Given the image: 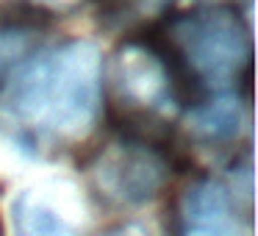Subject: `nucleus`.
<instances>
[{
	"label": "nucleus",
	"mask_w": 258,
	"mask_h": 236,
	"mask_svg": "<svg viewBox=\"0 0 258 236\" xmlns=\"http://www.w3.org/2000/svg\"><path fill=\"white\" fill-rule=\"evenodd\" d=\"M95 181L108 197L119 203H145L158 195L167 181V164L142 142H117L95 167Z\"/></svg>",
	"instance_id": "obj_3"
},
{
	"label": "nucleus",
	"mask_w": 258,
	"mask_h": 236,
	"mask_svg": "<svg viewBox=\"0 0 258 236\" xmlns=\"http://www.w3.org/2000/svg\"><path fill=\"white\" fill-rule=\"evenodd\" d=\"M106 236H150L145 228H139V225H122V228H117V230H111V233H106Z\"/></svg>",
	"instance_id": "obj_9"
},
{
	"label": "nucleus",
	"mask_w": 258,
	"mask_h": 236,
	"mask_svg": "<svg viewBox=\"0 0 258 236\" xmlns=\"http://www.w3.org/2000/svg\"><path fill=\"white\" fill-rule=\"evenodd\" d=\"M241 123H244V111H241V103L233 97H219L206 106H197L189 114L191 131L211 142H225L239 136Z\"/></svg>",
	"instance_id": "obj_7"
},
{
	"label": "nucleus",
	"mask_w": 258,
	"mask_h": 236,
	"mask_svg": "<svg viewBox=\"0 0 258 236\" xmlns=\"http://www.w3.org/2000/svg\"><path fill=\"white\" fill-rule=\"evenodd\" d=\"M117 73L122 92L145 106H167L172 100V86L164 62L142 45H128L117 56Z\"/></svg>",
	"instance_id": "obj_6"
},
{
	"label": "nucleus",
	"mask_w": 258,
	"mask_h": 236,
	"mask_svg": "<svg viewBox=\"0 0 258 236\" xmlns=\"http://www.w3.org/2000/svg\"><path fill=\"white\" fill-rule=\"evenodd\" d=\"M172 39L189 67L211 86H228L250 56L247 28L228 9H200L178 17Z\"/></svg>",
	"instance_id": "obj_2"
},
{
	"label": "nucleus",
	"mask_w": 258,
	"mask_h": 236,
	"mask_svg": "<svg viewBox=\"0 0 258 236\" xmlns=\"http://www.w3.org/2000/svg\"><path fill=\"white\" fill-rule=\"evenodd\" d=\"M36 3H42V6H47V9H70V6H75L78 0H36Z\"/></svg>",
	"instance_id": "obj_10"
},
{
	"label": "nucleus",
	"mask_w": 258,
	"mask_h": 236,
	"mask_svg": "<svg viewBox=\"0 0 258 236\" xmlns=\"http://www.w3.org/2000/svg\"><path fill=\"white\" fill-rule=\"evenodd\" d=\"M100 95V47L89 39H75L34 58L9 84L6 108L58 139H81L97 120Z\"/></svg>",
	"instance_id": "obj_1"
},
{
	"label": "nucleus",
	"mask_w": 258,
	"mask_h": 236,
	"mask_svg": "<svg viewBox=\"0 0 258 236\" xmlns=\"http://www.w3.org/2000/svg\"><path fill=\"white\" fill-rule=\"evenodd\" d=\"M183 236H247L228 189L217 181H200L183 203Z\"/></svg>",
	"instance_id": "obj_5"
},
{
	"label": "nucleus",
	"mask_w": 258,
	"mask_h": 236,
	"mask_svg": "<svg viewBox=\"0 0 258 236\" xmlns=\"http://www.w3.org/2000/svg\"><path fill=\"white\" fill-rule=\"evenodd\" d=\"M9 236H81V222L53 189L25 186L9 203Z\"/></svg>",
	"instance_id": "obj_4"
},
{
	"label": "nucleus",
	"mask_w": 258,
	"mask_h": 236,
	"mask_svg": "<svg viewBox=\"0 0 258 236\" xmlns=\"http://www.w3.org/2000/svg\"><path fill=\"white\" fill-rule=\"evenodd\" d=\"M25 50V36L23 34H0V67L3 64H12L17 56H23Z\"/></svg>",
	"instance_id": "obj_8"
}]
</instances>
